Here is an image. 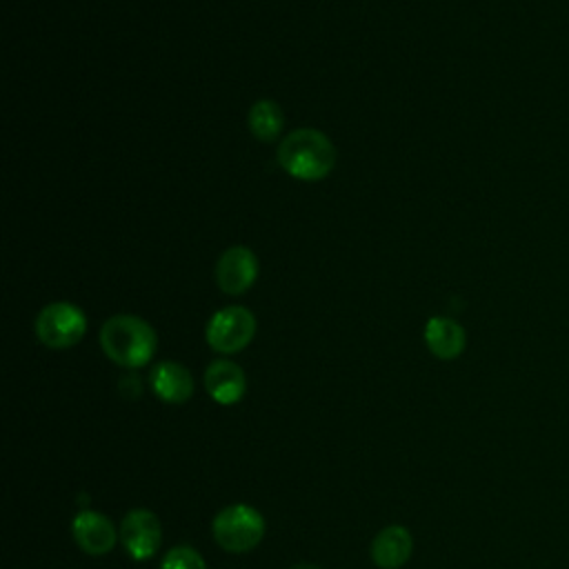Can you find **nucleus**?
<instances>
[{"label": "nucleus", "instance_id": "obj_1", "mask_svg": "<svg viewBox=\"0 0 569 569\" xmlns=\"http://www.w3.org/2000/svg\"><path fill=\"white\" fill-rule=\"evenodd\" d=\"M100 347L109 360L120 367H142L147 365L158 347L153 327L138 316H113L100 329Z\"/></svg>", "mask_w": 569, "mask_h": 569}, {"label": "nucleus", "instance_id": "obj_2", "mask_svg": "<svg viewBox=\"0 0 569 569\" xmlns=\"http://www.w3.org/2000/svg\"><path fill=\"white\" fill-rule=\"evenodd\" d=\"M278 162L298 180H320L333 169L336 149L325 133L316 129H296L280 142Z\"/></svg>", "mask_w": 569, "mask_h": 569}, {"label": "nucleus", "instance_id": "obj_3", "mask_svg": "<svg viewBox=\"0 0 569 569\" xmlns=\"http://www.w3.org/2000/svg\"><path fill=\"white\" fill-rule=\"evenodd\" d=\"M216 542L231 553L251 551L264 536V518L249 505H229L213 518Z\"/></svg>", "mask_w": 569, "mask_h": 569}, {"label": "nucleus", "instance_id": "obj_4", "mask_svg": "<svg viewBox=\"0 0 569 569\" xmlns=\"http://www.w3.org/2000/svg\"><path fill=\"white\" fill-rule=\"evenodd\" d=\"M87 318L80 307L71 302H51L36 318V333L42 345L51 349H69L82 340Z\"/></svg>", "mask_w": 569, "mask_h": 569}, {"label": "nucleus", "instance_id": "obj_5", "mask_svg": "<svg viewBox=\"0 0 569 569\" xmlns=\"http://www.w3.org/2000/svg\"><path fill=\"white\" fill-rule=\"evenodd\" d=\"M256 333V318L244 307H224L207 325V342L218 353L242 351Z\"/></svg>", "mask_w": 569, "mask_h": 569}, {"label": "nucleus", "instance_id": "obj_6", "mask_svg": "<svg viewBox=\"0 0 569 569\" xmlns=\"http://www.w3.org/2000/svg\"><path fill=\"white\" fill-rule=\"evenodd\" d=\"M120 542L133 560H149L162 542V525L149 509H131L120 522Z\"/></svg>", "mask_w": 569, "mask_h": 569}, {"label": "nucleus", "instance_id": "obj_7", "mask_svg": "<svg viewBox=\"0 0 569 569\" xmlns=\"http://www.w3.org/2000/svg\"><path fill=\"white\" fill-rule=\"evenodd\" d=\"M258 276V260L247 247L227 249L216 264V282L229 296L244 293Z\"/></svg>", "mask_w": 569, "mask_h": 569}, {"label": "nucleus", "instance_id": "obj_8", "mask_svg": "<svg viewBox=\"0 0 569 569\" xmlns=\"http://www.w3.org/2000/svg\"><path fill=\"white\" fill-rule=\"evenodd\" d=\"M71 533L78 547L89 556H104L116 545L113 522L100 511H80L71 522Z\"/></svg>", "mask_w": 569, "mask_h": 569}, {"label": "nucleus", "instance_id": "obj_9", "mask_svg": "<svg viewBox=\"0 0 569 569\" xmlns=\"http://www.w3.org/2000/svg\"><path fill=\"white\" fill-rule=\"evenodd\" d=\"M207 393L220 405L238 402L247 391L244 371L231 360H213L204 371Z\"/></svg>", "mask_w": 569, "mask_h": 569}, {"label": "nucleus", "instance_id": "obj_10", "mask_svg": "<svg viewBox=\"0 0 569 569\" xmlns=\"http://www.w3.org/2000/svg\"><path fill=\"white\" fill-rule=\"evenodd\" d=\"M149 382H151L153 393L160 400L171 402V405L187 402L193 393V378H191L189 369L173 360L158 362L149 376Z\"/></svg>", "mask_w": 569, "mask_h": 569}, {"label": "nucleus", "instance_id": "obj_11", "mask_svg": "<svg viewBox=\"0 0 569 569\" xmlns=\"http://www.w3.org/2000/svg\"><path fill=\"white\" fill-rule=\"evenodd\" d=\"M413 549V540L411 533L400 527V525H391L385 527L371 542V560L380 567V569H400Z\"/></svg>", "mask_w": 569, "mask_h": 569}, {"label": "nucleus", "instance_id": "obj_12", "mask_svg": "<svg viewBox=\"0 0 569 569\" xmlns=\"http://www.w3.org/2000/svg\"><path fill=\"white\" fill-rule=\"evenodd\" d=\"M425 342L436 358L453 360L465 351L467 336H465V329L456 320L436 316L425 327Z\"/></svg>", "mask_w": 569, "mask_h": 569}, {"label": "nucleus", "instance_id": "obj_13", "mask_svg": "<svg viewBox=\"0 0 569 569\" xmlns=\"http://www.w3.org/2000/svg\"><path fill=\"white\" fill-rule=\"evenodd\" d=\"M282 124H284L282 109L273 100H258L249 109V129L262 142L276 140L278 133L282 131Z\"/></svg>", "mask_w": 569, "mask_h": 569}, {"label": "nucleus", "instance_id": "obj_14", "mask_svg": "<svg viewBox=\"0 0 569 569\" xmlns=\"http://www.w3.org/2000/svg\"><path fill=\"white\" fill-rule=\"evenodd\" d=\"M160 569H207L202 556L191 547H173L162 558Z\"/></svg>", "mask_w": 569, "mask_h": 569}, {"label": "nucleus", "instance_id": "obj_15", "mask_svg": "<svg viewBox=\"0 0 569 569\" xmlns=\"http://www.w3.org/2000/svg\"><path fill=\"white\" fill-rule=\"evenodd\" d=\"M291 569H322L318 565H311V562H300V565H293Z\"/></svg>", "mask_w": 569, "mask_h": 569}]
</instances>
